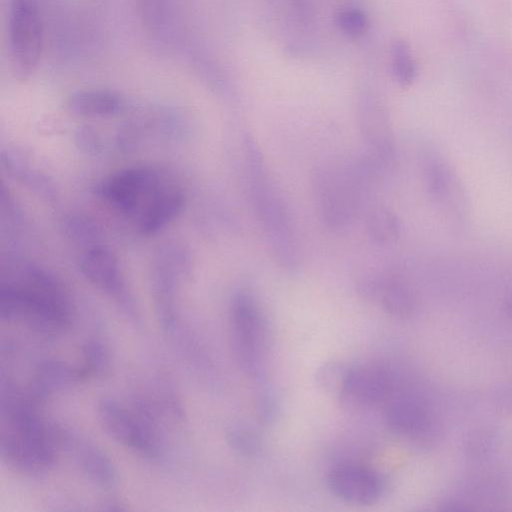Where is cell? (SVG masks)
Segmentation results:
<instances>
[{
	"mask_svg": "<svg viewBox=\"0 0 512 512\" xmlns=\"http://www.w3.org/2000/svg\"><path fill=\"white\" fill-rule=\"evenodd\" d=\"M422 179L432 201L454 222H463L469 211L464 186L451 165L435 150L420 153Z\"/></svg>",
	"mask_w": 512,
	"mask_h": 512,
	"instance_id": "obj_10",
	"label": "cell"
},
{
	"mask_svg": "<svg viewBox=\"0 0 512 512\" xmlns=\"http://www.w3.org/2000/svg\"><path fill=\"white\" fill-rule=\"evenodd\" d=\"M79 268L83 276L97 289L110 297L131 321L139 314L115 255L106 247L94 245L80 256Z\"/></svg>",
	"mask_w": 512,
	"mask_h": 512,
	"instance_id": "obj_11",
	"label": "cell"
},
{
	"mask_svg": "<svg viewBox=\"0 0 512 512\" xmlns=\"http://www.w3.org/2000/svg\"><path fill=\"white\" fill-rule=\"evenodd\" d=\"M97 413L104 431L114 441L151 461L164 457V440L146 405L129 409L115 399L104 398Z\"/></svg>",
	"mask_w": 512,
	"mask_h": 512,
	"instance_id": "obj_5",
	"label": "cell"
},
{
	"mask_svg": "<svg viewBox=\"0 0 512 512\" xmlns=\"http://www.w3.org/2000/svg\"><path fill=\"white\" fill-rule=\"evenodd\" d=\"M336 24L339 29L349 37L358 38L368 30L366 14L354 7L341 9L336 15Z\"/></svg>",
	"mask_w": 512,
	"mask_h": 512,
	"instance_id": "obj_24",
	"label": "cell"
},
{
	"mask_svg": "<svg viewBox=\"0 0 512 512\" xmlns=\"http://www.w3.org/2000/svg\"><path fill=\"white\" fill-rule=\"evenodd\" d=\"M8 48L15 76L28 79L38 68L43 50V22L37 0H10Z\"/></svg>",
	"mask_w": 512,
	"mask_h": 512,
	"instance_id": "obj_7",
	"label": "cell"
},
{
	"mask_svg": "<svg viewBox=\"0 0 512 512\" xmlns=\"http://www.w3.org/2000/svg\"><path fill=\"white\" fill-rule=\"evenodd\" d=\"M364 214L366 232L374 244L388 246L395 243L401 236V221L386 205L368 204Z\"/></svg>",
	"mask_w": 512,
	"mask_h": 512,
	"instance_id": "obj_21",
	"label": "cell"
},
{
	"mask_svg": "<svg viewBox=\"0 0 512 512\" xmlns=\"http://www.w3.org/2000/svg\"><path fill=\"white\" fill-rule=\"evenodd\" d=\"M361 290L376 298L383 309L399 318L410 317L417 308V295L413 285L398 274H385L362 281Z\"/></svg>",
	"mask_w": 512,
	"mask_h": 512,
	"instance_id": "obj_16",
	"label": "cell"
},
{
	"mask_svg": "<svg viewBox=\"0 0 512 512\" xmlns=\"http://www.w3.org/2000/svg\"><path fill=\"white\" fill-rule=\"evenodd\" d=\"M160 190L158 175L151 169L134 167L107 178L101 187L104 199L123 213H135Z\"/></svg>",
	"mask_w": 512,
	"mask_h": 512,
	"instance_id": "obj_13",
	"label": "cell"
},
{
	"mask_svg": "<svg viewBox=\"0 0 512 512\" xmlns=\"http://www.w3.org/2000/svg\"><path fill=\"white\" fill-rule=\"evenodd\" d=\"M232 345L237 361L252 379H265L267 325L256 297L247 290L236 291L230 301Z\"/></svg>",
	"mask_w": 512,
	"mask_h": 512,
	"instance_id": "obj_6",
	"label": "cell"
},
{
	"mask_svg": "<svg viewBox=\"0 0 512 512\" xmlns=\"http://www.w3.org/2000/svg\"><path fill=\"white\" fill-rule=\"evenodd\" d=\"M392 71L401 86H409L416 77V65L408 44L396 40L391 46Z\"/></svg>",
	"mask_w": 512,
	"mask_h": 512,
	"instance_id": "obj_22",
	"label": "cell"
},
{
	"mask_svg": "<svg viewBox=\"0 0 512 512\" xmlns=\"http://www.w3.org/2000/svg\"><path fill=\"white\" fill-rule=\"evenodd\" d=\"M138 18L148 36L159 45L174 48L181 41V22L175 0H135Z\"/></svg>",
	"mask_w": 512,
	"mask_h": 512,
	"instance_id": "obj_17",
	"label": "cell"
},
{
	"mask_svg": "<svg viewBox=\"0 0 512 512\" xmlns=\"http://www.w3.org/2000/svg\"><path fill=\"white\" fill-rule=\"evenodd\" d=\"M0 318L21 320L34 331L52 336L70 327L71 303L54 275L38 267H26L17 279L2 283Z\"/></svg>",
	"mask_w": 512,
	"mask_h": 512,
	"instance_id": "obj_4",
	"label": "cell"
},
{
	"mask_svg": "<svg viewBox=\"0 0 512 512\" xmlns=\"http://www.w3.org/2000/svg\"><path fill=\"white\" fill-rule=\"evenodd\" d=\"M38 406L2 379L1 457L15 471L33 477L51 470L59 450L53 425L40 418Z\"/></svg>",
	"mask_w": 512,
	"mask_h": 512,
	"instance_id": "obj_2",
	"label": "cell"
},
{
	"mask_svg": "<svg viewBox=\"0 0 512 512\" xmlns=\"http://www.w3.org/2000/svg\"><path fill=\"white\" fill-rule=\"evenodd\" d=\"M385 420L389 429L418 445H431L442 433L440 417L421 391L401 387L387 402Z\"/></svg>",
	"mask_w": 512,
	"mask_h": 512,
	"instance_id": "obj_8",
	"label": "cell"
},
{
	"mask_svg": "<svg viewBox=\"0 0 512 512\" xmlns=\"http://www.w3.org/2000/svg\"><path fill=\"white\" fill-rule=\"evenodd\" d=\"M84 363L81 365L87 375H99L109 367V353L105 346L96 340L88 341L84 350Z\"/></svg>",
	"mask_w": 512,
	"mask_h": 512,
	"instance_id": "obj_25",
	"label": "cell"
},
{
	"mask_svg": "<svg viewBox=\"0 0 512 512\" xmlns=\"http://www.w3.org/2000/svg\"><path fill=\"white\" fill-rule=\"evenodd\" d=\"M357 123L365 153L386 172L395 164V136L387 109L372 90L364 89L358 95Z\"/></svg>",
	"mask_w": 512,
	"mask_h": 512,
	"instance_id": "obj_9",
	"label": "cell"
},
{
	"mask_svg": "<svg viewBox=\"0 0 512 512\" xmlns=\"http://www.w3.org/2000/svg\"><path fill=\"white\" fill-rule=\"evenodd\" d=\"M58 448L65 451L83 476L103 490L117 487L118 474L108 454L92 440L65 426L53 425Z\"/></svg>",
	"mask_w": 512,
	"mask_h": 512,
	"instance_id": "obj_12",
	"label": "cell"
},
{
	"mask_svg": "<svg viewBox=\"0 0 512 512\" xmlns=\"http://www.w3.org/2000/svg\"><path fill=\"white\" fill-rule=\"evenodd\" d=\"M66 109L82 117H109L125 107L119 93L109 89H83L71 93L65 103Z\"/></svg>",
	"mask_w": 512,
	"mask_h": 512,
	"instance_id": "obj_20",
	"label": "cell"
},
{
	"mask_svg": "<svg viewBox=\"0 0 512 512\" xmlns=\"http://www.w3.org/2000/svg\"><path fill=\"white\" fill-rule=\"evenodd\" d=\"M87 376L81 365L76 367L61 360H48L37 367L27 394L37 405H41Z\"/></svg>",
	"mask_w": 512,
	"mask_h": 512,
	"instance_id": "obj_18",
	"label": "cell"
},
{
	"mask_svg": "<svg viewBox=\"0 0 512 512\" xmlns=\"http://www.w3.org/2000/svg\"><path fill=\"white\" fill-rule=\"evenodd\" d=\"M504 312L512 319V293L506 298L504 302Z\"/></svg>",
	"mask_w": 512,
	"mask_h": 512,
	"instance_id": "obj_32",
	"label": "cell"
},
{
	"mask_svg": "<svg viewBox=\"0 0 512 512\" xmlns=\"http://www.w3.org/2000/svg\"><path fill=\"white\" fill-rule=\"evenodd\" d=\"M496 409L508 416H512V378L501 384L494 392L493 397Z\"/></svg>",
	"mask_w": 512,
	"mask_h": 512,
	"instance_id": "obj_29",
	"label": "cell"
},
{
	"mask_svg": "<svg viewBox=\"0 0 512 512\" xmlns=\"http://www.w3.org/2000/svg\"><path fill=\"white\" fill-rule=\"evenodd\" d=\"M78 141L87 152L96 151L100 147L99 139L91 129H83L79 132Z\"/></svg>",
	"mask_w": 512,
	"mask_h": 512,
	"instance_id": "obj_31",
	"label": "cell"
},
{
	"mask_svg": "<svg viewBox=\"0 0 512 512\" xmlns=\"http://www.w3.org/2000/svg\"><path fill=\"white\" fill-rule=\"evenodd\" d=\"M65 228L72 238L79 241L96 239L95 235L98 233L95 225L79 217H70L65 223Z\"/></svg>",
	"mask_w": 512,
	"mask_h": 512,
	"instance_id": "obj_28",
	"label": "cell"
},
{
	"mask_svg": "<svg viewBox=\"0 0 512 512\" xmlns=\"http://www.w3.org/2000/svg\"><path fill=\"white\" fill-rule=\"evenodd\" d=\"M185 198L175 188H160L138 214V229L144 235L158 232L183 209Z\"/></svg>",
	"mask_w": 512,
	"mask_h": 512,
	"instance_id": "obj_19",
	"label": "cell"
},
{
	"mask_svg": "<svg viewBox=\"0 0 512 512\" xmlns=\"http://www.w3.org/2000/svg\"><path fill=\"white\" fill-rule=\"evenodd\" d=\"M347 368L338 363L326 364L320 368L317 381L326 391L341 394Z\"/></svg>",
	"mask_w": 512,
	"mask_h": 512,
	"instance_id": "obj_26",
	"label": "cell"
},
{
	"mask_svg": "<svg viewBox=\"0 0 512 512\" xmlns=\"http://www.w3.org/2000/svg\"><path fill=\"white\" fill-rule=\"evenodd\" d=\"M327 485L339 499L362 505L376 502L384 488L377 472L355 463L334 467L328 474Z\"/></svg>",
	"mask_w": 512,
	"mask_h": 512,
	"instance_id": "obj_15",
	"label": "cell"
},
{
	"mask_svg": "<svg viewBox=\"0 0 512 512\" xmlns=\"http://www.w3.org/2000/svg\"><path fill=\"white\" fill-rule=\"evenodd\" d=\"M229 446L244 457H255L261 451V441L254 430L243 424H232L227 428Z\"/></svg>",
	"mask_w": 512,
	"mask_h": 512,
	"instance_id": "obj_23",
	"label": "cell"
},
{
	"mask_svg": "<svg viewBox=\"0 0 512 512\" xmlns=\"http://www.w3.org/2000/svg\"><path fill=\"white\" fill-rule=\"evenodd\" d=\"M243 155L249 202L271 254L283 271L296 275L302 267L296 223L258 143L250 133L243 137Z\"/></svg>",
	"mask_w": 512,
	"mask_h": 512,
	"instance_id": "obj_1",
	"label": "cell"
},
{
	"mask_svg": "<svg viewBox=\"0 0 512 512\" xmlns=\"http://www.w3.org/2000/svg\"><path fill=\"white\" fill-rule=\"evenodd\" d=\"M383 173L366 153L351 160L317 166L311 186L321 224L333 233L349 228L364 212L372 189Z\"/></svg>",
	"mask_w": 512,
	"mask_h": 512,
	"instance_id": "obj_3",
	"label": "cell"
},
{
	"mask_svg": "<svg viewBox=\"0 0 512 512\" xmlns=\"http://www.w3.org/2000/svg\"><path fill=\"white\" fill-rule=\"evenodd\" d=\"M402 387L401 380L389 367L364 364L348 367L341 394L362 405L388 402Z\"/></svg>",
	"mask_w": 512,
	"mask_h": 512,
	"instance_id": "obj_14",
	"label": "cell"
},
{
	"mask_svg": "<svg viewBox=\"0 0 512 512\" xmlns=\"http://www.w3.org/2000/svg\"><path fill=\"white\" fill-rule=\"evenodd\" d=\"M495 435L489 430L473 432L467 439L466 448L468 454L475 458L485 456L494 446Z\"/></svg>",
	"mask_w": 512,
	"mask_h": 512,
	"instance_id": "obj_27",
	"label": "cell"
},
{
	"mask_svg": "<svg viewBox=\"0 0 512 512\" xmlns=\"http://www.w3.org/2000/svg\"><path fill=\"white\" fill-rule=\"evenodd\" d=\"M257 409L259 416L264 422H271L277 413V405L273 395L263 391L258 398Z\"/></svg>",
	"mask_w": 512,
	"mask_h": 512,
	"instance_id": "obj_30",
	"label": "cell"
}]
</instances>
